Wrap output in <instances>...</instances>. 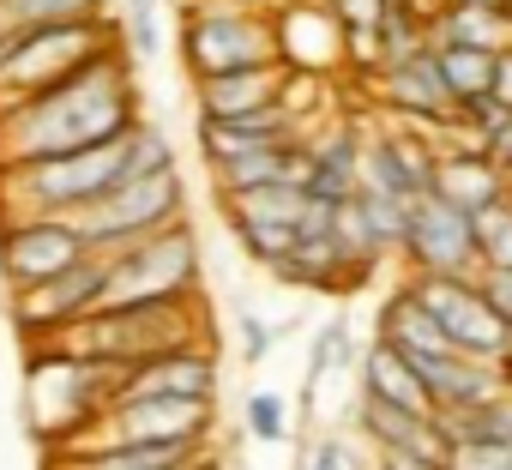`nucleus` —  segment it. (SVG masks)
Here are the masks:
<instances>
[{
	"label": "nucleus",
	"instance_id": "nucleus-39",
	"mask_svg": "<svg viewBox=\"0 0 512 470\" xmlns=\"http://www.w3.org/2000/svg\"><path fill=\"white\" fill-rule=\"evenodd\" d=\"M482 7H512V0H482Z\"/></svg>",
	"mask_w": 512,
	"mask_h": 470
},
{
	"label": "nucleus",
	"instance_id": "nucleus-27",
	"mask_svg": "<svg viewBox=\"0 0 512 470\" xmlns=\"http://www.w3.org/2000/svg\"><path fill=\"white\" fill-rule=\"evenodd\" d=\"M115 0H0V37L19 25H43V19H85V13H109Z\"/></svg>",
	"mask_w": 512,
	"mask_h": 470
},
{
	"label": "nucleus",
	"instance_id": "nucleus-30",
	"mask_svg": "<svg viewBox=\"0 0 512 470\" xmlns=\"http://www.w3.org/2000/svg\"><path fill=\"white\" fill-rule=\"evenodd\" d=\"M476 217V248H482V266H512V193H500L494 205L470 211Z\"/></svg>",
	"mask_w": 512,
	"mask_h": 470
},
{
	"label": "nucleus",
	"instance_id": "nucleus-35",
	"mask_svg": "<svg viewBox=\"0 0 512 470\" xmlns=\"http://www.w3.org/2000/svg\"><path fill=\"white\" fill-rule=\"evenodd\" d=\"M476 284H482V296L500 308V320L512 326V266H482V272H476Z\"/></svg>",
	"mask_w": 512,
	"mask_h": 470
},
{
	"label": "nucleus",
	"instance_id": "nucleus-26",
	"mask_svg": "<svg viewBox=\"0 0 512 470\" xmlns=\"http://www.w3.org/2000/svg\"><path fill=\"white\" fill-rule=\"evenodd\" d=\"M434 55H440V73H446V85H452L458 109L494 91V67H500V49H470V43H434Z\"/></svg>",
	"mask_w": 512,
	"mask_h": 470
},
{
	"label": "nucleus",
	"instance_id": "nucleus-1",
	"mask_svg": "<svg viewBox=\"0 0 512 470\" xmlns=\"http://www.w3.org/2000/svg\"><path fill=\"white\" fill-rule=\"evenodd\" d=\"M133 121H139V97H133V73H127V43H115L97 61H85L79 73L0 109V169L115 139Z\"/></svg>",
	"mask_w": 512,
	"mask_h": 470
},
{
	"label": "nucleus",
	"instance_id": "nucleus-13",
	"mask_svg": "<svg viewBox=\"0 0 512 470\" xmlns=\"http://www.w3.org/2000/svg\"><path fill=\"white\" fill-rule=\"evenodd\" d=\"M91 440H193V446H211V398H175V392H121L97 434H85L79 446ZM73 446V452H79Z\"/></svg>",
	"mask_w": 512,
	"mask_h": 470
},
{
	"label": "nucleus",
	"instance_id": "nucleus-18",
	"mask_svg": "<svg viewBox=\"0 0 512 470\" xmlns=\"http://www.w3.org/2000/svg\"><path fill=\"white\" fill-rule=\"evenodd\" d=\"M278 139H302V115L290 103H266V109H247V115H199L205 163H223V157L253 151V145H278Z\"/></svg>",
	"mask_w": 512,
	"mask_h": 470
},
{
	"label": "nucleus",
	"instance_id": "nucleus-2",
	"mask_svg": "<svg viewBox=\"0 0 512 470\" xmlns=\"http://www.w3.org/2000/svg\"><path fill=\"white\" fill-rule=\"evenodd\" d=\"M139 127V121H133ZM133 127L61 157H37V163H13L0 169V211H91L97 199H109L127 169H133Z\"/></svg>",
	"mask_w": 512,
	"mask_h": 470
},
{
	"label": "nucleus",
	"instance_id": "nucleus-6",
	"mask_svg": "<svg viewBox=\"0 0 512 470\" xmlns=\"http://www.w3.org/2000/svg\"><path fill=\"white\" fill-rule=\"evenodd\" d=\"M181 61H187L193 79L284 61L272 7H253V0H193L181 13Z\"/></svg>",
	"mask_w": 512,
	"mask_h": 470
},
{
	"label": "nucleus",
	"instance_id": "nucleus-15",
	"mask_svg": "<svg viewBox=\"0 0 512 470\" xmlns=\"http://www.w3.org/2000/svg\"><path fill=\"white\" fill-rule=\"evenodd\" d=\"M272 25H278V55L284 67L296 73H332L350 61V43H344V25L332 7H314V0H278L272 7Z\"/></svg>",
	"mask_w": 512,
	"mask_h": 470
},
{
	"label": "nucleus",
	"instance_id": "nucleus-25",
	"mask_svg": "<svg viewBox=\"0 0 512 470\" xmlns=\"http://www.w3.org/2000/svg\"><path fill=\"white\" fill-rule=\"evenodd\" d=\"M308 205H314V193H308L302 181H272V187L223 193V211H229V223H235V217H260V223H296V229H302Z\"/></svg>",
	"mask_w": 512,
	"mask_h": 470
},
{
	"label": "nucleus",
	"instance_id": "nucleus-10",
	"mask_svg": "<svg viewBox=\"0 0 512 470\" xmlns=\"http://www.w3.org/2000/svg\"><path fill=\"white\" fill-rule=\"evenodd\" d=\"M404 260L410 272H482V248H476V217L464 205H452L440 187L410 193V223H404Z\"/></svg>",
	"mask_w": 512,
	"mask_h": 470
},
{
	"label": "nucleus",
	"instance_id": "nucleus-21",
	"mask_svg": "<svg viewBox=\"0 0 512 470\" xmlns=\"http://www.w3.org/2000/svg\"><path fill=\"white\" fill-rule=\"evenodd\" d=\"M308 193L320 199H350L362 193V133L356 127H332L314 139V169H308Z\"/></svg>",
	"mask_w": 512,
	"mask_h": 470
},
{
	"label": "nucleus",
	"instance_id": "nucleus-17",
	"mask_svg": "<svg viewBox=\"0 0 512 470\" xmlns=\"http://www.w3.org/2000/svg\"><path fill=\"white\" fill-rule=\"evenodd\" d=\"M416 121H404V127H380V133H368L362 139V181H374V187H386V193H422V187H434V145L422 139V133H410Z\"/></svg>",
	"mask_w": 512,
	"mask_h": 470
},
{
	"label": "nucleus",
	"instance_id": "nucleus-12",
	"mask_svg": "<svg viewBox=\"0 0 512 470\" xmlns=\"http://www.w3.org/2000/svg\"><path fill=\"white\" fill-rule=\"evenodd\" d=\"M103 284H109V254H85L79 266L43 278V284H25L19 302H13V320L25 332V344H49L61 338L73 320H85L91 308H103Z\"/></svg>",
	"mask_w": 512,
	"mask_h": 470
},
{
	"label": "nucleus",
	"instance_id": "nucleus-9",
	"mask_svg": "<svg viewBox=\"0 0 512 470\" xmlns=\"http://www.w3.org/2000/svg\"><path fill=\"white\" fill-rule=\"evenodd\" d=\"M91 254L79 217L67 211H0V278L13 290L43 284Z\"/></svg>",
	"mask_w": 512,
	"mask_h": 470
},
{
	"label": "nucleus",
	"instance_id": "nucleus-8",
	"mask_svg": "<svg viewBox=\"0 0 512 470\" xmlns=\"http://www.w3.org/2000/svg\"><path fill=\"white\" fill-rule=\"evenodd\" d=\"M181 205H187L181 169H151V175H127L109 199H97L91 211H79V229H85V242L97 254H115V248L139 242V235L175 223Z\"/></svg>",
	"mask_w": 512,
	"mask_h": 470
},
{
	"label": "nucleus",
	"instance_id": "nucleus-32",
	"mask_svg": "<svg viewBox=\"0 0 512 470\" xmlns=\"http://www.w3.org/2000/svg\"><path fill=\"white\" fill-rule=\"evenodd\" d=\"M151 169H175V145H169L163 127L139 121V127H133V169H127V175H151Z\"/></svg>",
	"mask_w": 512,
	"mask_h": 470
},
{
	"label": "nucleus",
	"instance_id": "nucleus-5",
	"mask_svg": "<svg viewBox=\"0 0 512 470\" xmlns=\"http://www.w3.org/2000/svg\"><path fill=\"white\" fill-rule=\"evenodd\" d=\"M121 43V25L109 13H85V19H43V25H19L0 37V109L79 73L85 61H97L103 49Z\"/></svg>",
	"mask_w": 512,
	"mask_h": 470
},
{
	"label": "nucleus",
	"instance_id": "nucleus-4",
	"mask_svg": "<svg viewBox=\"0 0 512 470\" xmlns=\"http://www.w3.org/2000/svg\"><path fill=\"white\" fill-rule=\"evenodd\" d=\"M193 338H211L199 296H163V302L91 308L85 320H73V326H67L61 338H49V344H67V350H79V356H103V362L127 368V362H145V356L175 350V344H193Z\"/></svg>",
	"mask_w": 512,
	"mask_h": 470
},
{
	"label": "nucleus",
	"instance_id": "nucleus-28",
	"mask_svg": "<svg viewBox=\"0 0 512 470\" xmlns=\"http://www.w3.org/2000/svg\"><path fill=\"white\" fill-rule=\"evenodd\" d=\"M115 7H121V37H127V55H133V61L163 55V0H115Z\"/></svg>",
	"mask_w": 512,
	"mask_h": 470
},
{
	"label": "nucleus",
	"instance_id": "nucleus-34",
	"mask_svg": "<svg viewBox=\"0 0 512 470\" xmlns=\"http://www.w3.org/2000/svg\"><path fill=\"white\" fill-rule=\"evenodd\" d=\"M326 7L338 13L344 31H380V19H386L392 0H326Z\"/></svg>",
	"mask_w": 512,
	"mask_h": 470
},
{
	"label": "nucleus",
	"instance_id": "nucleus-29",
	"mask_svg": "<svg viewBox=\"0 0 512 470\" xmlns=\"http://www.w3.org/2000/svg\"><path fill=\"white\" fill-rule=\"evenodd\" d=\"M235 235H241V248L260 260V266L290 260L296 242H302V229H296V223H260V217H235Z\"/></svg>",
	"mask_w": 512,
	"mask_h": 470
},
{
	"label": "nucleus",
	"instance_id": "nucleus-3",
	"mask_svg": "<svg viewBox=\"0 0 512 470\" xmlns=\"http://www.w3.org/2000/svg\"><path fill=\"white\" fill-rule=\"evenodd\" d=\"M121 368L103 356H79L67 344H31V380H25V410L37 440L49 446L55 434H73V446L85 440V428L103 422V410L115 404ZM67 446V452H73Z\"/></svg>",
	"mask_w": 512,
	"mask_h": 470
},
{
	"label": "nucleus",
	"instance_id": "nucleus-36",
	"mask_svg": "<svg viewBox=\"0 0 512 470\" xmlns=\"http://www.w3.org/2000/svg\"><path fill=\"white\" fill-rule=\"evenodd\" d=\"M284 332L278 326H266V320H253V314H241V356L247 362H260V356H272V344H278Z\"/></svg>",
	"mask_w": 512,
	"mask_h": 470
},
{
	"label": "nucleus",
	"instance_id": "nucleus-19",
	"mask_svg": "<svg viewBox=\"0 0 512 470\" xmlns=\"http://www.w3.org/2000/svg\"><path fill=\"white\" fill-rule=\"evenodd\" d=\"M434 187H440L452 205L482 211V205H494L500 193H512V175H506V163H500L488 145H458V151H440V157H434Z\"/></svg>",
	"mask_w": 512,
	"mask_h": 470
},
{
	"label": "nucleus",
	"instance_id": "nucleus-22",
	"mask_svg": "<svg viewBox=\"0 0 512 470\" xmlns=\"http://www.w3.org/2000/svg\"><path fill=\"white\" fill-rule=\"evenodd\" d=\"M362 386H368V392H380V398H398V404H410V410H428V416H434V392H428V380L416 374V362H410L386 332L362 350Z\"/></svg>",
	"mask_w": 512,
	"mask_h": 470
},
{
	"label": "nucleus",
	"instance_id": "nucleus-14",
	"mask_svg": "<svg viewBox=\"0 0 512 470\" xmlns=\"http://www.w3.org/2000/svg\"><path fill=\"white\" fill-rule=\"evenodd\" d=\"M374 85H380V103L398 121H416V127H452L458 121V97H452V85L440 73L434 43L416 49V55H404V61H386L374 73Z\"/></svg>",
	"mask_w": 512,
	"mask_h": 470
},
{
	"label": "nucleus",
	"instance_id": "nucleus-11",
	"mask_svg": "<svg viewBox=\"0 0 512 470\" xmlns=\"http://www.w3.org/2000/svg\"><path fill=\"white\" fill-rule=\"evenodd\" d=\"M410 290L440 314V326L452 332V344H458L464 356L500 362V356L512 350V326L500 320V308L482 296L476 278H464V272H416Z\"/></svg>",
	"mask_w": 512,
	"mask_h": 470
},
{
	"label": "nucleus",
	"instance_id": "nucleus-33",
	"mask_svg": "<svg viewBox=\"0 0 512 470\" xmlns=\"http://www.w3.org/2000/svg\"><path fill=\"white\" fill-rule=\"evenodd\" d=\"M356 350H350V332L344 326H326L320 338H314V356H308V386L326 374V368H338V362H350Z\"/></svg>",
	"mask_w": 512,
	"mask_h": 470
},
{
	"label": "nucleus",
	"instance_id": "nucleus-16",
	"mask_svg": "<svg viewBox=\"0 0 512 470\" xmlns=\"http://www.w3.org/2000/svg\"><path fill=\"white\" fill-rule=\"evenodd\" d=\"M121 392H175V398H217V356H211V338H193V344H175V350H157L145 362H127L121 368Z\"/></svg>",
	"mask_w": 512,
	"mask_h": 470
},
{
	"label": "nucleus",
	"instance_id": "nucleus-37",
	"mask_svg": "<svg viewBox=\"0 0 512 470\" xmlns=\"http://www.w3.org/2000/svg\"><path fill=\"white\" fill-rule=\"evenodd\" d=\"M308 464H314V470H326V464H362V452H356L350 440H338V434H332V440H320V446L308 452Z\"/></svg>",
	"mask_w": 512,
	"mask_h": 470
},
{
	"label": "nucleus",
	"instance_id": "nucleus-23",
	"mask_svg": "<svg viewBox=\"0 0 512 470\" xmlns=\"http://www.w3.org/2000/svg\"><path fill=\"white\" fill-rule=\"evenodd\" d=\"M434 43H470V49H506L512 43V7H482V0H446L440 19H428Z\"/></svg>",
	"mask_w": 512,
	"mask_h": 470
},
{
	"label": "nucleus",
	"instance_id": "nucleus-31",
	"mask_svg": "<svg viewBox=\"0 0 512 470\" xmlns=\"http://www.w3.org/2000/svg\"><path fill=\"white\" fill-rule=\"evenodd\" d=\"M247 434L266 440V446H284L296 428H290V404L278 392H247Z\"/></svg>",
	"mask_w": 512,
	"mask_h": 470
},
{
	"label": "nucleus",
	"instance_id": "nucleus-40",
	"mask_svg": "<svg viewBox=\"0 0 512 470\" xmlns=\"http://www.w3.org/2000/svg\"><path fill=\"white\" fill-rule=\"evenodd\" d=\"M253 7H278V0H253Z\"/></svg>",
	"mask_w": 512,
	"mask_h": 470
},
{
	"label": "nucleus",
	"instance_id": "nucleus-20",
	"mask_svg": "<svg viewBox=\"0 0 512 470\" xmlns=\"http://www.w3.org/2000/svg\"><path fill=\"white\" fill-rule=\"evenodd\" d=\"M284 79H290L284 61H272V67H229V73H211V79H199V115H247V109L284 103Z\"/></svg>",
	"mask_w": 512,
	"mask_h": 470
},
{
	"label": "nucleus",
	"instance_id": "nucleus-24",
	"mask_svg": "<svg viewBox=\"0 0 512 470\" xmlns=\"http://www.w3.org/2000/svg\"><path fill=\"white\" fill-rule=\"evenodd\" d=\"M199 452L205 446L193 440H91L73 458H91L103 470H175V464H193Z\"/></svg>",
	"mask_w": 512,
	"mask_h": 470
},
{
	"label": "nucleus",
	"instance_id": "nucleus-7",
	"mask_svg": "<svg viewBox=\"0 0 512 470\" xmlns=\"http://www.w3.org/2000/svg\"><path fill=\"white\" fill-rule=\"evenodd\" d=\"M163 296H199V242H193V229L181 217L109 254L103 308H115V302H163Z\"/></svg>",
	"mask_w": 512,
	"mask_h": 470
},
{
	"label": "nucleus",
	"instance_id": "nucleus-38",
	"mask_svg": "<svg viewBox=\"0 0 512 470\" xmlns=\"http://www.w3.org/2000/svg\"><path fill=\"white\" fill-rule=\"evenodd\" d=\"M494 97H500V103L512 109V43L500 49V67H494Z\"/></svg>",
	"mask_w": 512,
	"mask_h": 470
}]
</instances>
